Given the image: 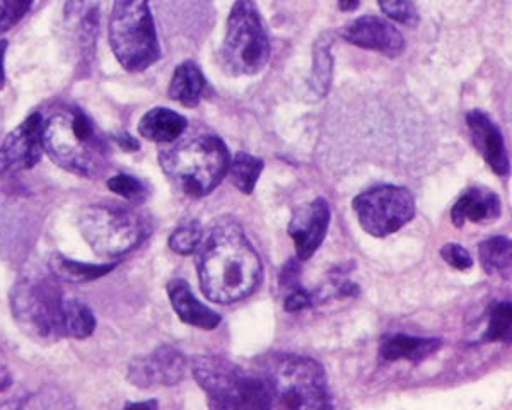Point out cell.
I'll return each instance as SVG.
<instances>
[{
  "label": "cell",
  "instance_id": "obj_1",
  "mask_svg": "<svg viewBox=\"0 0 512 410\" xmlns=\"http://www.w3.org/2000/svg\"><path fill=\"white\" fill-rule=\"evenodd\" d=\"M197 252L202 293L217 305L248 298L262 282V258L245 231L233 221H222L210 229Z\"/></svg>",
  "mask_w": 512,
  "mask_h": 410
},
{
  "label": "cell",
  "instance_id": "obj_2",
  "mask_svg": "<svg viewBox=\"0 0 512 410\" xmlns=\"http://www.w3.org/2000/svg\"><path fill=\"white\" fill-rule=\"evenodd\" d=\"M43 146L53 163L93 180L108 168V146L93 120L79 108H57L43 125Z\"/></svg>",
  "mask_w": 512,
  "mask_h": 410
},
{
  "label": "cell",
  "instance_id": "obj_3",
  "mask_svg": "<svg viewBox=\"0 0 512 410\" xmlns=\"http://www.w3.org/2000/svg\"><path fill=\"white\" fill-rule=\"evenodd\" d=\"M164 175L180 192L200 199L214 192L226 178L231 154L221 137L207 134L166 147L159 153Z\"/></svg>",
  "mask_w": 512,
  "mask_h": 410
},
{
  "label": "cell",
  "instance_id": "obj_4",
  "mask_svg": "<svg viewBox=\"0 0 512 410\" xmlns=\"http://www.w3.org/2000/svg\"><path fill=\"white\" fill-rule=\"evenodd\" d=\"M193 378L209 397L212 409H270L272 395L262 376H253L229 359L198 354L192 361Z\"/></svg>",
  "mask_w": 512,
  "mask_h": 410
},
{
  "label": "cell",
  "instance_id": "obj_5",
  "mask_svg": "<svg viewBox=\"0 0 512 410\" xmlns=\"http://www.w3.org/2000/svg\"><path fill=\"white\" fill-rule=\"evenodd\" d=\"M108 38L118 64L128 72H144L161 57L151 0H115Z\"/></svg>",
  "mask_w": 512,
  "mask_h": 410
},
{
  "label": "cell",
  "instance_id": "obj_6",
  "mask_svg": "<svg viewBox=\"0 0 512 410\" xmlns=\"http://www.w3.org/2000/svg\"><path fill=\"white\" fill-rule=\"evenodd\" d=\"M272 395V407L286 409H330L332 397L323 366L306 356H280L263 371Z\"/></svg>",
  "mask_w": 512,
  "mask_h": 410
},
{
  "label": "cell",
  "instance_id": "obj_7",
  "mask_svg": "<svg viewBox=\"0 0 512 410\" xmlns=\"http://www.w3.org/2000/svg\"><path fill=\"white\" fill-rule=\"evenodd\" d=\"M222 64L231 76H255L270 59V41L253 0H236L222 43Z\"/></svg>",
  "mask_w": 512,
  "mask_h": 410
},
{
  "label": "cell",
  "instance_id": "obj_8",
  "mask_svg": "<svg viewBox=\"0 0 512 410\" xmlns=\"http://www.w3.org/2000/svg\"><path fill=\"white\" fill-rule=\"evenodd\" d=\"M79 228L99 257H122L149 235L147 223L137 212L120 205H88L79 214Z\"/></svg>",
  "mask_w": 512,
  "mask_h": 410
},
{
  "label": "cell",
  "instance_id": "obj_9",
  "mask_svg": "<svg viewBox=\"0 0 512 410\" xmlns=\"http://www.w3.org/2000/svg\"><path fill=\"white\" fill-rule=\"evenodd\" d=\"M62 301L59 287L43 277H23L11 291L12 317L24 334L36 340L62 337Z\"/></svg>",
  "mask_w": 512,
  "mask_h": 410
},
{
  "label": "cell",
  "instance_id": "obj_10",
  "mask_svg": "<svg viewBox=\"0 0 512 410\" xmlns=\"http://www.w3.org/2000/svg\"><path fill=\"white\" fill-rule=\"evenodd\" d=\"M352 205L362 229L376 238L393 235L415 216L414 194L396 185L369 188L357 195Z\"/></svg>",
  "mask_w": 512,
  "mask_h": 410
},
{
  "label": "cell",
  "instance_id": "obj_11",
  "mask_svg": "<svg viewBox=\"0 0 512 410\" xmlns=\"http://www.w3.org/2000/svg\"><path fill=\"white\" fill-rule=\"evenodd\" d=\"M187 373V358L173 346H159L147 356L135 358L128 364L127 378L134 387H173Z\"/></svg>",
  "mask_w": 512,
  "mask_h": 410
},
{
  "label": "cell",
  "instance_id": "obj_12",
  "mask_svg": "<svg viewBox=\"0 0 512 410\" xmlns=\"http://www.w3.org/2000/svg\"><path fill=\"white\" fill-rule=\"evenodd\" d=\"M45 117L40 112L31 113L23 123L9 132L0 146V168L18 173L31 170L40 163L45 153L43 146Z\"/></svg>",
  "mask_w": 512,
  "mask_h": 410
},
{
  "label": "cell",
  "instance_id": "obj_13",
  "mask_svg": "<svg viewBox=\"0 0 512 410\" xmlns=\"http://www.w3.org/2000/svg\"><path fill=\"white\" fill-rule=\"evenodd\" d=\"M330 216V205L325 199L297 207L287 228L296 245L297 260L306 262L318 252L330 228Z\"/></svg>",
  "mask_w": 512,
  "mask_h": 410
},
{
  "label": "cell",
  "instance_id": "obj_14",
  "mask_svg": "<svg viewBox=\"0 0 512 410\" xmlns=\"http://www.w3.org/2000/svg\"><path fill=\"white\" fill-rule=\"evenodd\" d=\"M342 38L350 45L383 53L388 57H398L405 50V38L396 26L378 16H361L345 24Z\"/></svg>",
  "mask_w": 512,
  "mask_h": 410
},
{
  "label": "cell",
  "instance_id": "obj_15",
  "mask_svg": "<svg viewBox=\"0 0 512 410\" xmlns=\"http://www.w3.org/2000/svg\"><path fill=\"white\" fill-rule=\"evenodd\" d=\"M466 127L472 135L473 146L477 147L478 153L482 154L490 170L499 176L509 175L511 163H509L506 142L494 120L482 110H472L466 113Z\"/></svg>",
  "mask_w": 512,
  "mask_h": 410
},
{
  "label": "cell",
  "instance_id": "obj_16",
  "mask_svg": "<svg viewBox=\"0 0 512 410\" xmlns=\"http://www.w3.org/2000/svg\"><path fill=\"white\" fill-rule=\"evenodd\" d=\"M501 212V199L495 192L468 188L454 202L451 221L456 228H463L466 223H494L501 217Z\"/></svg>",
  "mask_w": 512,
  "mask_h": 410
},
{
  "label": "cell",
  "instance_id": "obj_17",
  "mask_svg": "<svg viewBox=\"0 0 512 410\" xmlns=\"http://www.w3.org/2000/svg\"><path fill=\"white\" fill-rule=\"evenodd\" d=\"M166 291H168L171 306L176 311V315L180 317L181 322L200 328V330H214L219 327V323L222 322L221 315L210 310L209 306L202 305L195 298L187 281L173 279L168 282Z\"/></svg>",
  "mask_w": 512,
  "mask_h": 410
},
{
  "label": "cell",
  "instance_id": "obj_18",
  "mask_svg": "<svg viewBox=\"0 0 512 410\" xmlns=\"http://www.w3.org/2000/svg\"><path fill=\"white\" fill-rule=\"evenodd\" d=\"M443 346V340L436 337H414V335L395 334L384 337L379 347L381 358L386 361H408L422 363L431 358L434 352Z\"/></svg>",
  "mask_w": 512,
  "mask_h": 410
},
{
  "label": "cell",
  "instance_id": "obj_19",
  "mask_svg": "<svg viewBox=\"0 0 512 410\" xmlns=\"http://www.w3.org/2000/svg\"><path fill=\"white\" fill-rule=\"evenodd\" d=\"M187 127V118L183 115L175 110L158 106L140 118L139 134L147 141L171 144L180 139Z\"/></svg>",
  "mask_w": 512,
  "mask_h": 410
},
{
  "label": "cell",
  "instance_id": "obj_20",
  "mask_svg": "<svg viewBox=\"0 0 512 410\" xmlns=\"http://www.w3.org/2000/svg\"><path fill=\"white\" fill-rule=\"evenodd\" d=\"M205 81L204 72L192 60H187L176 67L169 82L168 96L173 101H178L183 106L195 108L202 100Z\"/></svg>",
  "mask_w": 512,
  "mask_h": 410
},
{
  "label": "cell",
  "instance_id": "obj_21",
  "mask_svg": "<svg viewBox=\"0 0 512 410\" xmlns=\"http://www.w3.org/2000/svg\"><path fill=\"white\" fill-rule=\"evenodd\" d=\"M117 267V262L111 264H84L77 262L72 258L64 257L60 253H55L48 262V269L52 276L60 282H69V284H82V282L96 281L99 277H105L111 270Z\"/></svg>",
  "mask_w": 512,
  "mask_h": 410
},
{
  "label": "cell",
  "instance_id": "obj_22",
  "mask_svg": "<svg viewBox=\"0 0 512 410\" xmlns=\"http://www.w3.org/2000/svg\"><path fill=\"white\" fill-rule=\"evenodd\" d=\"M96 330V318L88 305L76 298L62 301V334L72 339H88Z\"/></svg>",
  "mask_w": 512,
  "mask_h": 410
},
{
  "label": "cell",
  "instance_id": "obj_23",
  "mask_svg": "<svg viewBox=\"0 0 512 410\" xmlns=\"http://www.w3.org/2000/svg\"><path fill=\"white\" fill-rule=\"evenodd\" d=\"M263 166H265L263 159L248 153H238L231 159L227 175L231 176V182L241 194L251 195L258 178L262 175Z\"/></svg>",
  "mask_w": 512,
  "mask_h": 410
},
{
  "label": "cell",
  "instance_id": "obj_24",
  "mask_svg": "<svg viewBox=\"0 0 512 410\" xmlns=\"http://www.w3.org/2000/svg\"><path fill=\"white\" fill-rule=\"evenodd\" d=\"M478 258L487 274L506 272L511 267V240L506 236H492L478 246Z\"/></svg>",
  "mask_w": 512,
  "mask_h": 410
},
{
  "label": "cell",
  "instance_id": "obj_25",
  "mask_svg": "<svg viewBox=\"0 0 512 410\" xmlns=\"http://www.w3.org/2000/svg\"><path fill=\"white\" fill-rule=\"evenodd\" d=\"M511 303H497L490 311L489 328L485 334L487 342H511Z\"/></svg>",
  "mask_w": 512,
  "mask_h": 410
},
{
  "label": "cell",
  "instance_id": "obj_26",
  "mask_svg": "<svg viewBox=\"0 0 512 410\" xmlns=\"http://www.w3.org/2000/svg\"><path fill=\"white\" fill-rule=\"evenodd\" d=\"M330 79H332V55H330V43L326 45L321 41L316 45L315 65H313V86L316 93L325 96L330 88Z\"/></svg>",
  "mask_w": 512,
  "mask_h": 410
},
{
  "label": "cell",
  "instance_id": "obj_27",
  "mask_svg": "<svg viewBox=\"0 0 512 410\" xmlns=\"http://www.w3.org/2000/svg\"><path fill=\"white\" fill-rule=\"evenodd\" d=\"M204 238L202 228L198 223L185 224L173 231L169 236V248L178 255H192L197 252L200 241Z\"/></svg>",
  "mask_w": 512,
  "mask_h": 410
},
{
  "label": "cell",
  "instance_id": "obj_28",
  "mask_svg": "<svg viewBox=\"0 0 512 410\" xmlns=\"http://www.w3.org/2000/svg\"><path fill=\"white\" fill-rule=\"evenodd\" d=\"M106 187L110 188L113 194L120 195L125 200L130 202H142L146 200L147 187L144 183L140 182L139 178L127 175V173H118V175L111 176L106 182Z\"/></svg>",
  "mask_w": 512,
  "mask_h": 410
},
{
  "label": "cell",
  "instance_id": "obj_29",
  "mask_svg": "<svg viewBox=\"0 0 512 410\" xmlns=\"http://www.w3.org/2000/svg\"><path fill=\"white\" fill-rule=\"evenodd\" d=\"M381 11L396 23L414 28L419 24V12L410 0H378Z\"/></svg>",
  "mask_w": 512,
  "mask_h": 410
},
{
  "label": "cell",
  "instance_id": "obj_30",
  "mask_svg": "<svg viewBox=\"0 0 512 410\" xmlns=\"http://www.w3.org/2000/svg\"><path fill=\"white\" fill-rule=\"evenodd\" d=\"M33 0H0V35L14 28L28 14Z\"/></svg>",
  "mask_w": 512,
  "mask_h": 410
},
{
  "label": "cell",
  "instance_id": "obj_31",
  "mask_svg": "<svg viewBox=\"0 0 512 410\" xmlns=\"http://www.w3.org/2000/svg\"><path fill=\"white\" fill-rule=\"evenodd\" d=\"M439 253H441L444 262L451 265L453 269L465 272V270H470L473 267L472 255L460 243H446Z\"/></svg>",
  "mask_w": 512,
  "mask_h": 410
},
{
  "label": "cell",
  "instance_id": "obj_32",
  "mask_svg": "<svg viewBox=\"0 0 512 410\" xmlns=\"http://www.w3.org/2000/svg\"><path fill=\"white\" fill-rule=\"evenodd\" d=\"M315 305V296L303 289V287H296L294 289V293L286 299V311L289 313H296V311L306 310V308H311V306Z\"/></svg>",
  "mask_w": 512,
  "mask_h": 410
},
{
  "label": "cell",
  "instance_id": "obj_33",
  "mask_svg": "<svg viewBox=\"0 0 512 410\" xmlns=\"http://www.w3.org/2000/svg\"><path fill=\"white\" fill-rule=\"evenodd\" d=\"M297 279H299V264L296 260H291L282 270L280 282H282V286L299 287L297 286Z\"/></svg>",
  "mask_w": 512,
  "mask_h": 410
},
{
  "label": "cell",
  "instance_id": "obj_34",
  "mask_svg": "<svg viewBox=\"0 0 512 410\" xmlns=\"http://www.w3.org/2000/svg\"><path fill=\"white\" fill-rule=\"evenodd\" d=\"M113 139H115L118 146L122 147L123 151H127V153L139 151V141H137L135 137H132V135L127 134V132H120V134L113 135Z\"/></svg>",
  "mask_w": 512,
  "mask_h": 410
},
{
  "label": "cell",
  "instance_id": "obj_35",
  "mask_svg": "<svg viewBox=\"0 0 512 410\" xmlns=\"http://www.w3.org/2000/svg\"><path fill=\"white\" fill-rule=\"evenodd\" d=\"M7 41L0 40V89L6 84V69H4V60H6Z\"/></svg>",
  "mask_w": 512,
  "mask_h": 410
},
{
  "label": "cell",
  "instance_id": "obj_36",
  "mask_svg": "<svg viewBox=\"0 0 512 410\" xmlns=\"http://www.w3.org/2000/svg\"><path fill=\"white\" fill-rule=\"evenodd\" d=\"M12 378L6 369H0V393L6 392L7 388L11 387Z\"/></svg>",
  "mask_w": 512,
  "mask_h": 410
},
{
  "label": "cell",
  "instance_id": "obj_37",
  "mask_svg": "<svg viewBox=\"0 0 512 410\" xmlns=\"http://www.w3.org/2000/svg\"><path fill=\"white\" fill-rule=\"evenodd\" d=\"M340 11L352 12L359 7V0H338Z\"/></svg>",
  "mask_w": 512,
  "mask_h": 410
},
{
  "label": "cell",
  "instance_id": "obj_38",
  "mask_svg": "<svg viewBox=\"0 0 512 410\" xmlns=\"http://www.w3.org/2000/svg\"><path fill=\"white\" fill-rule=\"evenodd\" d=\"M128 407H149V409H151V407H154V409H156V407H158V402H154V400H149V402H137V404H128Z\"/></svg>",
  "mask_w": 512,
  "mask_h": 410
}]
</instances>
